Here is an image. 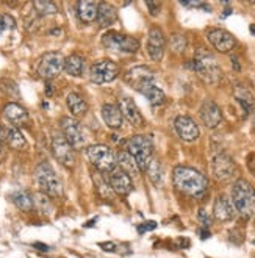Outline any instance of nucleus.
I'll return each mask as SVG.
<instances>
[{"instance_id": "aec40b11", "label": "nucleus", "mask_w": 255, "mask_h": 258, "mask_svg": "<svg viewBox=\"0 0 255 258\" xmlns=\"http://www.w3.org/2000/svg\"><path fill=\"white\" fill-rule=\"evenodd\" d=\"M213 216L221 222H227L235 218V207L227 196L221 194L216 197L213 205Z\"/></svg>"}, {"instance_id": "423d86ee", "label": "nucleus", "mask_w": 255, "mask_h": 258, "mask_svg": "<svg viewBox=\"0 0 255 258\" xmlns=\"http://www.w3.org/2000/svg\"><path fill=\"white\" fill-rule=\"evenodd\" d=\"M86 157L89 160L94 168L103 174H108L116 168V158L113 155V152L110 150V147L103 146V144H94L89 146L86 149Z\"/></svg>"}, {"instance_id": "f257e3e1", "label": "nucleus", "mask_w": 255, "mask_h": 258, "mask_svg": "<svg viewBox=\"0 0 255 258\" xmlns=\"http://www.w3.org/2000/svg\"><path fill=\"white\" fill-rule=\"evenodd\" d=\"M172 180L178 191L191 197H202L208 186L205 175L188 166H177L172 172Z\"/></svg>"}, {"instance_id": "bb28decb", "label": "nucleus", "mask_w": 255, "mask_h": 258, "mask_svg": "<svg viewBox=\"0 0 255 258\" xmlns=\"http://www.w3.org/2000/svg\"><path fill=\"white\" fill-rule=\"evenodd\" d=\"M97 5L96 2H89V0H80L77 4V16L82 22L91 24L97 18Z\"/></svg>"}, {"instance_id": "c03bdc74", "label": "nucleus", "mask_w": 255, "mask_h": 258, "mask_svg": "<svg viewBox=\"0 0 255 258\" xmlns=\"http://www.w3.org/2000/svg\"><path fill=\"white\" fill-rule=\"evenodd\" d=\"M230 14H232V10H230V8L224 10V14H222V18H227V16H230Z\"/></svg>"}, {"instance_id": "cd10ccee", "label": "nucleus", "mask_w": 255, "mask_h": 258, "mask_svg": "<svg viewBox=\"0 0 255 258\" xmlns=\"http://www.w3.org/2000/svg\"><path fill=\"white\" fill-rule=\"evenodd\" d=\"M66 105H68V108H69V111H71L72 116H77V117L79 116H85L86 111H88V103H86V100L80 94H77V93L68 94Z\"/></svg>"}, {"instance_id": "8fccbe9b", "label": "nucleus", "mask_w": 255, "mask_h": 258, "mask_svg": "<svg viewBox=\"0 0 255 258\" xmlns=\"http://www.w3.org/2000/svg\"><path fill=\"white\" fill-rule=\"evenodd\" d=\"M253 213H255V211H253Z\"/></svg>"}, {"instance_id": "ea45409f", "label": "nucleus", "mask_w": 255, "mask_h": 258, "mask_svg": "<svg viewBox=\"0 0 255 258\" xmlns=\"http://www.w3.org/2000/svg\"><path fill=\"white\" fill-rule=\"evenodd\" d=\"M100 247L107 249L108 252H113V250H114V244H113V242H102Z\"/></svg>"}, {"instance_id": "de8ad7c7", "label": "nucleus", "mask_w": 255, "mask_h": 258, "mask_svg": "<svg viewBox=\"0 0 255 258\" xmlns=\"http://www.w3.org/2000/svg\"><path fill=\"white\" fill-rule=\"evenodd\" d=\"M253 130H255V111H253Z\"/></svg>"}, {"instance_id": "393cba45", "label": "nucleus", "mask_w": 255, "mask_h": 258, "mask_svg": "<svg viewBox=\"0 0 255 258\" xmlns=\"http://www.w3.org/2000/svg\"><path fill=\"white\" fill-rule=\"evenodd\" d=\"M235 99L243 107V110L246 111V114L255 111V97L250 93L249 88H246L243 85H236L235 86Z\"/></svg>"}, {"instance_id": "49530a36", "label": "nucleus", "mask_w": 255, "mask_h": 258, "mask_svg": "<svg viewBox=\"0 0 255 258\" xmlns=\"http://www.w3.org/2000/svg\"><path fill=\"white\" fill-rule=\"evenodd\" d=\"M250 33H252V35H255V24H252V25H250Z\"/></svg>"}, {"instance_id": "a878e982", "label": "nucleus", "mask_w": 255, "mask_h": 258, "mask_svg": "<svg viewBox=\"0 0 255 258\" xmlns=\"http://www.w3.org/2000/svg\"><path fill=\"white\" fill-rule=\"evenodd\" d=\"M116 164L119 166V169H122L124 172H127L130 177H137L140 175V168L137 161H135V158L129 154L127 150H121L116 157Z\"/></svg>"}, {"instance_id": "c9c22d12", "label": "nucleus", "mask_w": 255, "mask_h": 258, "mask_svg": "<svg viewBox=\"0 0 255 258\" xmlns=\"http://www.w3.org/2000/svg\"><path fill=\"white\" fill-rule=\"evenodd\" d=\"M14 25H16V22H14L11 16H8V14H0V36H2L7 30L14 28Z\"/></svg>"}, {"instance_id": "f8f14e48", "label": "nucleus", "mask_w": 255, "mask_h": 258, "mask_svg": "<svg viewBox=\"0 0 255 258\" xmlns=\"http://www.w3.org/2000/svg\"><path fill=\"white\" fill-rule=\"evenodd\" d=\"M52 152L53 157L61 163L63 166L72 168L74 163H76V154H74V147L66 141L63 135H53L52 138Z\"/></svg>"}, {"instance_id": "a19ab883", "label": "nucleus", "mask_w": 255, "mask_h": 258, "mask_svg": "<svg viewBox=\"0 0 255 258\" xmlns=\"http://www.w3.org/2000/svg\"><path fill=\"white\" fill-rule=\"evenodd\" d=\"M36 249H39L41 252H47L49 250V246H46V244H41V242H35V244H33Z\"/></svg>"}, {"instance_id": "2eb2a0df", "label": "nucleus", "mask_w": 255, "mask_h": 258, "mask_svg": "<svg viewBox=\"0 0 255 258\" xmlns=\"http://www.w3.org/2000/svg\"><path fill=\"white\" fill-rule=\"evenodd\" d=\"M164 49H166V38L158 27H152L147 38V53L154 61H161Z\"/></svg>"}, {"instance_id": "09e8293b", "label": "nucleus", "mask_w": 255, "mask_h": 258, "mask_svg": "<svg viewBox=\"0 0 255 258\" xmlns=\"http://www.w3.org/2000/svg\"><path fill=\"white\" fill-rule=\"evenodd\" d=\"M253 244H255V241H253Z\"/></svg>"}, {"instance_id": "58836bf2", "label": "nucleus", "mask_w": 255, "mask_h": 258, "mask_svg": "<svg viewBox=\"0 0 255 258\" xmlns=\"http://www.w3.org/2000/svg\"><path fill=\"white\" fill-rule=\"evenodd\" d=\"M199 221L202 222L204 229H208L210 224H212V219H210V216H208V213L205 210H199Z\"/></svg>"}, {"instance_id": "79ce46f5", "label": "nucleus", "mask_w": 255, "mask_h": 258, "mask_svg": "<svg viewBox=\"0 0 255 258\" xmlns=\"http://www.w3.org/2000/svg\"><path fill=\"white\" fill-rule=\"evenodd\" d=\"M4 138H5V135H4V128H2V125H0V154H2V144H4Z\"/></svg>"}, {"instance_id": "f3484780", "label": "nucleus", "mask_w": 255, "mask_h": 258, "mask_svg": "<svg viewBox=\"0 0 255 258\" xmlns=\"http://www.w3.org/2000/svg\"><path fill=\"white\" fill-rule=\"evenodd\" d=\"M199 116L202 119V122L208 128H216L222 122V113L221 108L213 102V100H204L202 107L199 110Z\"/></svg>"}, {"instance_id": "a18cd8bd", "label": "nucleus", "mask_w": 255, "mask_h": 258, "mask_svg": "<svg viewBox=\"0 0 255 258\" xmlns=\"http://www.w3.org/2000/svg\"><path fill=\"white\" fill-rule=\"evenodd\" d=\"M232 61H233V68H235V71H239V64L236 63V58H232Z\"/></svg>"}, {"instance_id": "4be33fe9", "label": "nucleus", "mask_w": 255, "mask_h": 258, "mask_svg": "<svg viewBox=\"0 0 255 258\" xmlns=\"http://www.w3.org/2000/svg\"><path fill=\"white\" fill-rule=\"evenodd\" d=\"M4 116L10 120L11 124H14V127L18 125H24L27 124L28 120V113L24 107H21L19 103H7L5 108H4Z\"/></svg>"}, {"instance_id": "6e6552de", "label": "nucleus", "mask_w": 255, "mask_h": 258, "mask_svg": "<svg viewBox=\"0 0 255 258\" xmlns=\"http://www.w3.org/2000/svg\"><path fill=\"white\" fill-rule=\"evenodd\" d=\"M65 69V56L59 52L44 53L38 63V75L46 80L55 79Z\"/></svg>"}, {"instance_id": "6ab92c4d", "label": "nucleus", "mask_w": 255, "mask_h": 258, "mask_svg": "<svg viewBox=\"0 0 255 258\" xmlns=\"http://www.w3.org/2000/svg\"><path fill=\"white\" fill-rule=\"evenodd\" d=\"M124 79L132 88L138 89L143 83L154 80V72L151 71V68H147V66H135L130 71H127Z\"/></svg>"}, {"instance_id": "9b49d317", "label": "nucleus", "mask_w": 255, "mask_h": 258, "mask_svg": "<svg viewBox=\"0 0 255 258\" xmlns=\"http://www.w3.org/2000/svg\"><path fill=\"white\" fill-rule=\"evenodd\" d=\"M212 172L218 181H230L236 175V164L227 154H218L212 161Z\"/></svg>"}, {"instance_id": "412c9836", "label": "nucleus", "mask_w": 255, "mask_h": 258, "mask_svg": "<svg viewBox=\"0 0 255 258\" xmlns=\"http://www.w3.org/2000/svg\"><path fill=\"white\" fill-rule=\"evenodd\" d=\"M102 117H103V122L107 124L110 128H113V130H117V128L122 127L124 116L121 113L119 105H116V103H103Z\"/></svg>"}, {"instance_id": "39448f33", "label": "nucleus", "mask_w": 255, "mask_h": 258, "mask_svg": "<svg viewBox=\"0 0 255 258\" xmlns=\"http://www.w3.org/2000/svg\"><path fill=\"white\" fill-rule=\"evenodd\" d=\"M35 178L42 194H46L49 197H61L63 185H61V181H59L56 172L47 161H42L36 166Z\"/></svg>"}, {"instance_id": "b1692460", "label": "nucleus", "mask_w": 255, "mask_h": 258, "mask_svg": "<svg viewBox=\"0 0 255 258\" xmlns=\"http://www.w3.org/2000/svg\"><path fill=\"white\" fill-rule=\"evenodd\" d=\"M97 24L100 27H110L116 22L117 19V11L116 8L111 5V4H107V2H100L97 5Z\"/></svg>"}, {"instance_id": "1a4fd4ad", "label": "nucleus", "mask_w": 255, "mask_h": 258, "mask_svg": "<svg viewBox=\"0 0 255 258\" xmlns=\"http://www.w3.org/2000/svg\"><path fill=\"white\" fill-rule=\"evenodd\" d=\"M119 74V68L111 59H100L94 63L89 69V80L96 85H105L116 80Z\"/></svg>"}, {"instance_id": "e433bc0d", "label": "nucleus", "mask_w": 255, "mask_h": 258, "mask_svg": "<svg viewBox=\"0 0 255 258\" xmlns=\"http://www.w3.org/2000/svg\"><path fill=\"white\" fill-rule=\"evenodd\" d=\"M157 229V222L155 221H149V222H144L141 225H138V232L140 233H146V232H151V230H155Z\"/></svg>"}, {"instance_id": "37998d69", "label": "nucleus", "mask_w": 255, "mask_h": 258, "mask_svg": "<svg viewBox=\"0 0 255 258\" xmlns=\"http://www.w3.org/2000/svg\"><path fill=\"white\" fill-rule=\"evenodd\" d=\"M199 233H201V238H202V239H207V238H210V232H208V229H202Z\"/></svg>"}, {"instance_id": "9d476101", "label": "nucleus", "mask_w": 255, "mask_h": 258, "mask_svg": "<svg viewBox=\"0 0 255 258\" xmlns=\"http://www.w3.org/2000/svg\"><path fill=\"white\" fill-rule=\"evenodd\" d=\"M59 125H61V132H63V136L66 138V141L74 147V149H80L83 147L86 138H85V133H83V128L80 125V122L77 119L74 117H63L61 122H59Z\"/></svg>"}, {"instance_id": "4468645a", "label": "nucleus", "mask_w": 255, "mask_h": 258, "mask_svg": "<svg viewBox=\"0 0 255 258\" xmlns=\"http://www.w3.org/2000/svg\"><path fill=\"white\" fill-rule=\"evenodd\" d=\"M207 39L221 53L230 52L235 47V44H236L233 35L229 33L227 30H222V28H213V30H210V32L207 33Z\"/></svg>"}, {"instance_id": "dca6fc26", "label": "nucleus", "mask_w": 255, "mask_h": 258, "mask_svg": "<svg viewBox=\"0 0 255 258\" xmlns=\"http://www.w3.org/2000/svg\"><path fill=\"white\" fill-rule=\"evenodd\" d=\"M177 135L186 143H193L199 138V127L189 116H178L174 122Z\"/></svg>"}, {"instance_id": "5701e85b", "label": "nucleus", "mask_w": 255, "mask_h": 258, "mask_svg": "<svg viewBox=\"0 0 255 258\" xmlns=\"http://www.w3.org/2000/svg\"><path fill=\"white\" fill-rule=\"evenodd\" d=\"M138 93L140 94H143L149 102H151V105H161L163 102H164V99H166V96H164V93L161 91V88H158L155 83H154V80L152 82H146V83H143L138 89Z\"/></svg>"}, {"instance_id": "f704fd0d", "label": "nucleus", "mask_w": 255, "mask_h": 258, "mask_svg": "<svg viewBox=\"0 0 255 258\" xmlns=\"http://www.w3.org/2000/svg\"><path fill=\"white\" fill-rule=\"evenodd\" d=\"M169 45H171V49H172L174 52L182 53V52H185V49H186V38H185L183 35L175 33V35H172V36H171V39H169Z\"/></svg>"}, {"instance_id": "473e14b6", "label": "nucleus", "mask_w": 255, "mask_h": 258, "mask_svg": "<svg viewBox=\"0 0 255 258\" xmlns=\"http://www.w3.org/2000/svg\"><path fill=\"white\" fill-rule=\"evenodd\" d=\"M33 8L36 10L38 14H42V16H46V14L58 13V7L53 2H49V0H35Z\"/></svg>"}, {"instance_id": "7c9ffc66", "label": "nucleus", "mask_w": 255, "mask_h": 258, "mask_svg": "<svg viewBox=\"0 0 255 258\" xmlns=\"http://www.w3.org/2000/svg\"><path fill=\"white\" fill-rule=\"evenodd\" d=\"M5 140L8 143V146L11 149H16V150H21V149H25L27 147V141L24 138V135L22 132L18 128V127H10L7 130V136H5Z\"/></svg>"}, {"instance_id": "20e7f679", "label": "nucleus", "mask_w": 255, "mask_h": 258, "mask_svg": "<svg viewBox=\"0 0 255 258\" xmlns=\"http://www.w3.org/2000/svg\"><path fill=\"white\" fill-rule=\"evenodd\" d=\"M125 150L135 158L141 172H146L149 163L154 160V143L149 136L144 135H135L129 138L125 144Z\"/></svg>"}, {"instance_id": "f03ea898", "label": "nucleus", "mask_w": 255, "mask_h": 258, "mask_svg": "<svg viewBox=\"0 0 255 258\" xmlns=\"http://www.w3.org/2000/svg\"><path fill=\"white\" fill-rule=\"evenodd\" d=\"M191 68L198 72L199 77L208 85H218L222 79V69L218 64V59L205 49H199L191 61Z\"/></svg>"}, {"instance_id": "2f4dec72", "label": "nucleus", "mask_w": 255, "mask_h": 258, "mask_svg": "<svg viewBox=\"0 0 255 258\" xmlns=\"http://www.w3.org/2000/svg\"><path fill=\"white\" fill-rule=\"evenodd\" d=\"M146 172H147L149 178L152 180V183H154V185H160V183H161L163 172H161V164H160V161H158V160H155V158H154L151 163H149Z\"/></svg>"}, {"instance_id": "4c0bfd02", "label": "nucleus", "mask_w": 255, "mask_h": 258, "mask_svg": "<svg viewBox=\"0 0 255 258\" xmlns=\"http://www.w3.org/2000/svg\"><path fill=\"white\" fill-rule=\"evenodd\" d=\"M146 7L149 8V13H151L152 16H158L160 14V4L158 2H151V0H147Z\"/></svg>"}, {"instance_id": "c756f323", "label": "nucleus", "mask_w": 255, "mask_h": 258, "mask_svg": "<svg viewBox=\"0 0 255 258\" xmlns=\"http://www.w3.org/2000/svg\"><path fill=\"white\" fill-rule=\"evenodd\" d=\"M11 201L16 205L19 210L22 211H30L33 208V197L30 192L24 191V189H18L11 194Z\"/></svg>"}, {"instance_id": "ddd939ff", "label": "nucleus", "mask_w": 255, "mask_h": 258, "mask_svg": "<svg viewBox=\"0 0 255 258\" xmlns=\"http://www.w3.org/2000/svg\"><path fill=\"white\" fill-rule=\"evenodd\" d=\"M105 175H107V181H108L110 188L116 194H119V196H127V194L132 192V189H133L132 177L127 172H124L122 169H119L117 166H116V168L111 172L105 174Z\"/></svg>"}, {"instance_id": "72a5a7b5", "label": "nucleus", "mask_w": 255, "mask_h": 258, "mask_svg": "<svg viewBox=\"0 0 255 258\" xmlns=\"http://www.w3.org/2000/svg\"><path fill=\"white\" fill-rule=\"evenodd\" d=\"M94 181H96L97 192L103 197L105 201H111V199H113V189L110 188L107 178H100V177H97V180L94 178Z\"/></svg>"}, {"instance_id": "0eeeda50", "label": "nucleus", "mask_w": 255, "mask_h": 258, "mask_svg": "<svg viewBox=\"0 0 255 258\" xmlns=\"http://www.w3.org/2000/svg\"><path fill=\"white\" fill-rule=\"evenodd\" d=\"M102 44L108 50L113 52H124V53H135L140 49V41L133 36L119 33V32H108L102 36Z\"/></svg>"}, {"instance_id": "7ed1b4c3", "label": "nucleus", "mask_w": 255, "mask_h": 258, "mask_svg": "<svg viewBox=\"0 0 255 258\" xmlns=\"http://www.w3.org/2000/svg\"><path fill=\"white\" fill-rule=\"evenodd\" d=\"M232 204L243 218H250L255 211V189L247 180L239 178L232 188Z\"/></svg>"}, {"instance_id": "a211bd4d", "label": "nucleus", "mask_w": 255, "mask_h": 258, "mask_svg": "<svg viewBox=\"0 0 255 258\" xmlns=\"http://www.w3.org/2000/svg\"><path fill=\"white\" fill-rule=\"evenodd\" d=\"M119 108H121L122 116L133 127H143L144 125V117H143L140 108L137 107V103H135L130 97H127V96L121 97V100H119Z\"/></svg>"}, {"instance_id": "c85d7f7f", "label": "nucleus", "mask_w": 255, "mask_h": 258, "mask_svg": "<svg viewBox=\"0 0 255 258\" xmlns=\"http://www.w3.org/2000/svg\"><path fill=\"white\" fill-rule=\"evenodd\" d=\"M65 71L72 77H80L85 71V58L77 53L69 55L65 58Z\"/></svg>"}]
</instances>
